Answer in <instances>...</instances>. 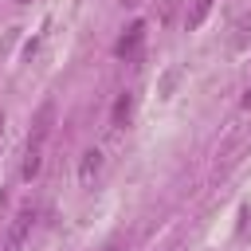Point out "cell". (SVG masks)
<instances>
[{
	"label": "cell",
	"instance_id": "cell-1",
	"mask_svg": "<svg viewBox=\"0 0 251 251\" xmlns=\"http://www.w3.org/2000/svg\"><path fill=\"white\" fill-rule=\"evenodd\" d=\"M114 55L122 59V63H141V55H145V20H133L126 31H122V39L114 43Z\"/></svg>",
	"mask_w": 251,
	"mask_h": 251
},
{
	"label": "cell",
	"instance_id": "cell-2",
	"mask_svg": "<svg viewBox=\"0 0 251 251\" xmlns=\"http://www.w3.org/2000/svg\"><path fill=\"white\" fill-rule=\"evenodd\" d=\"M35 220H39V212L27 204V208H20L16 216H12V224H8V235H4V251H20L24 243H27V235H31V227H35Z\"/></svg>",
	"mask_w": 251,
	"mask_h": 251
},
{
	"label": "cell",
	"instance_id": "cell-3",
	"mask_svg": "<svg viewBox=\"0 0 251 251\" xmlns=\"http://www.w3.org/2000/svg\"><path fill=\"white\" fill-rule=\"evenodd\" d=\"M51 126H55V102L47 98V102H39V110H35V118H31V133H27V141H31V145H43L47 133H51Z\"/></svg>",
	"mask_w": 251,
	"mask_h": 251
},
{
	"label": "cell",
	"instance_id": "cell-4",
	"mask_svg": "<svg viewBox=\"0 0 251 251\" xmlns=\"http://www.w3.org/2000/svg\"><path fill=\"white\" fill-rule=\"evenodd\" d=\"M129 114H133V94H129V90H122V94L114 98L110 126H114V129H126V126H129Z\"/></svg>",
	"mask_w": 251,
	"mask_h": 251
},
{
	"label": "cell",
	"instance_id": "cell-5",
	"mask_svg": "<svg viewBox=\"0 0 251 251\" xmlns=\"http://www.w3.org/2000/svg\"><path fill=\"white\" fill-rule=\"evenodd\" d=\"M98 173H102V149H86V153H82V165H78V180H82V188H90Z\"/></svg>",
	"mask_w": 251,
	"mask_h": 251
},
{
	"label": "cell",
	"instance_id": "cell-6",
	"mask_svg": "<svg viewBox=\"0 0 251 251\" xmlns=\"http://www.w3.org/2000/svg\"><path fill=\"white\" fill-rule=\"evenodd\" d=\"M39 169H43V145H31V141H27V149H24V165H20V176H24V180H35Z\"/></svg>",
	"mask_w": 251,
	"mask_h": 251
},
{
	"label": "cell",
	"instance_id": "cell-7",
	"mask_svg": "<svg viewBox=\"0 0 251 251\" xmlns=\"http://www.w3.org/2000/svg\"><path fill=\"white\" fill-rule=\"evenodd\" d=\"M247 43H251V12H247V16H239V20L231 24V47H235V51H243Z\"/></svg>",
	"mask_w": 251,
	"mask_h": 251
},
{
	"label": "cell",
	"instance_id": "cell-8",
	"mask_svg": "<svg viewBox=\"0 0 251 251\" xmlns=\"http://www.w3.org/2000/svg\"><path fill=\"white\" fill-rule=\"evenodd\" d=\"M208 12H212V0H196V4H192V12H188V20H184V24H188V31H196V27L208 20Z\"/></svg>",
	"mask_w": 251,
	"mask_h": 251
},
{
	"label": "cell",
	"instance_id": "cell-9",
	"mask_svg": "<svg viewBox=\"0 0 251 251\" xmlns=\"http://www.w3.org/2000/svg\"><path fill=\"white\" fill-rule=\"evenodd\" d=\"M118 4H122V8H137L141 0H118Z\"/></svg>",
	"mask_w": 251,
	"mask_h": 251
},
{
	"label": "cell",
	"instance_id": "cell-10",
	"mask_svg": "<svg viewBox=\"0 0 251 251\" xmlns=\"http://www.w3.org/2000/svg\"><path fill=\"white\" fill-rule=\"evenodd\" d=\"M106 251H129V247H122V243H110V247H106Z\"/></svg>",
	"mask_w": 251,
	"mask_h": 251
},
{
	"label": "cell",
	"instance_id": "cell-11",
	"mask_svg": "<svg viewBox=\"0 0 251 251\" xmlns=\"http://www.w3.org/2000/svg\"><path fill=\"white\" fill-rule=\"evenodd\" d=\"M243 106H251V86H247V94H243Z\"/></svg>",
	"mask_w": 251,
	"mask_h": 251
},
{
	"label": "cell",
	"instance_id": "cell-12",
	"mask_svg": "<svg viewBox=\"0 0 251 251\" xmlns=\"http://www.w3.org/2000/svg\"><path fill=\"white\" fill-rule=\"evenodd\" d=\"M0 133H4V114H0Z\"/></svg>",
	"mask_w": 251,
	"mask_h": 251
},
{
	"label": "cell",
	"instance_id": "cell-13",
	"mask_svg": "<svg viewBox=\"0 0 251 251\" xmlns=\"http://www.w3.org/2000/svg\"><path fill=\"white\" fill-rule=\"evenodd\" d=\"M16 4H27V0H16Z\"/></svg>",
	"mask_w": 251,
	"mask_h": 251
}]
</instances>
